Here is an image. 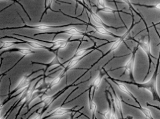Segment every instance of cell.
<instances>
[{"instance_id": "cell-1", "label": "cell", "mask_w": 160, "mask_h": 119, "mask_svg": "<svg viewBox=\"0 0 160 119\" xmlns=\"http://www.w3.org/2000/svg\"><path fill=\"white\" fill-rule=\"evenodd\" d=\"M160 52H159V57L157 59V63L156 65V68L155 70L151 77V78L148 81H147L145 82H143L142 83H138L136 82L135 81H126V80H119V79L114 78L113 79L115 80L120 82H122L124 84H127L129 85H133L137 87L138 89H145L146 90H148L149 92L151 94L152 99L154 101H158L160 103V96L159 95L158 91V88H157V78L158 76V70L159 67V64H160Z\"/></svg>"}, {"instance_id": "cell-2", "label": "cell", "mask_w": 160, "mask_h": 119, "mask_svg": "<svg viewBox=\"0 0 160 119\" xmlns=\"http://www.w3.org/2000/svg\"><path fill=\"white\" fill-rule=\"evenodd\" d=\"M131 16H132V23H131V26H130V28H129V29H128V30H127V31L124 34H122V35H121V37L120 38H117V39H116V40H115V41H113V43H112V46H111V47H110V48L108 50V51L106 52V53H105V54H104L103 55H102V56L96 61V62H95L94 64H92L91 66H90V67L88 68V69H86L85 70H86V71L85 72H84L83 73V75H82L81 76H80L79 77H78L76 80H74V82H73V84H75L79 80V79H81L84 75H85L95 65H96L102 59H103L104 57H106V56H108V55H109L110 53H112V52H113V51H115V50H116L120 46H121V45L122 43H125V45L127 46V47L129 49V50H131L128 47V45H127V44L125 43V40L126 39L128 38V36H129V33H130V32L131 31V30L133 29V28L135 27V25H136L137 24H138V23H140V21H141V20L140 21H138V22H135V19H134V16H133V14H132V11H131Z\"/></svg>"}, {"instance_id": "cell-3", "label": "cell", "mask_w": 160, "mask_h": 119, "mask_svg": "<svg viewBox=\"0 0 160 119\" xmlns=\"http://www.w3.org/2000/svg\"><path fill=\"white\" fill-rule=\"evenodd\" d=\"M128 40H132L133 42H135L137 43V45L143 50V52L146 54L147 57H148V62H149V68H148V73H147L143 81L144 82L145 80V79L147 78V77L148 76L151 70V64H153L154 65V63L152 62V59H158V58L155 57L151 53V36L150 34H148V41L145 40V36H143L142 38L137 39L133 37H129L128 38H127Z\"/></svg>"}, {"instance_id": "cell-4", "label": "cell", "mask_w": 160, "mask_h": 119, "mask_svg": "<svg viewBox=\"0 0 160 119\" xmlns=\"http://www.w3.org/2000/svg\"><path fill=\"white\" fill-rule=\"evenodd\" d=\"M20 17L21 18L22 21L24 23V26H19V27H12V28H2L1 30H18V29H23V28H28V29H32V30H36L38 31H48L51 30L55 29H58V28H63L65 27H68V26L71 25H88V23H75V24H63V25H47V24H38L36 25H28L24 22L21 16L19 14Z\"/></svg>"}, {"instance_id": "cell-5", "label": "cell", "mask_w": 160, "mask_h": 119, "mask_svg": "<svg viewBox=\"0 0 160 119\" xmlns=\"http://www.w3.org/2000/svg\"><path fill=\"white\" fill-rule=\"evenodd\" d=\"M43 70H44V69L38 70H37V71H33L32 73H31L29 74V75H24L22 76V78L21 79V80L19 81L18 85L16 86V87L14 90H12L11 92L10 91V85H11V80H10V79L9 78V81H10V87H9V91H8V98L6 99V100L8 99L12 96H13L14 94L17 93L18 92H20L21 90L24 89L25 88L28 87L32 84V82H33V81H35V80H37V78H39L40 77L44 76V74H42V75H40L36 76V77L34 78L30 79V77H31L33 75H34L35 73H37L38 71H43ZM6 100H5V101H6Z\"/></svg>"}, {"instance_id": "cell-6", "label": "cell", "mask_w": 160, "mask_h": 119, "mask_svg": "<svg viewBox=\"0 0 160 119\" xmlns=\"http://www.w3.org/2000/svg\"><path fill=\"white\" fill-rule=\"evenodd\" d=\"M139 47L137 45L136 47L134 48L132 51H131V56L130 57V58L129 59V60L126 62V63L123 66H121V67H118L116 68L115 69H111L110 70L108 71H115L117 70H119V69H124V73L121 75L120 77L122 76L123 75H124L126 73H128V75L129 76V78L131 79V81H133L135 82V77H134V68H135V59H136V54L138 50Z\"/></svg>"}, {"instance_id": "cell-7", "label": "cell", "mask_w": 160, "mask_h": 119, "mask_svg": "<svg viewBox=\"0 0 160 119\" xmlns=\"http://www.w3.org/2000/svg\"><path fill=\"white\" fill-rule=\"evenodd\" d=\"M92 33L91 31L89 33H87V32H83V31H80L78 30H77L75 28H71L68 30H61V31H48V32H42V33H36L34 34L33 36H37V35H41V34H54L55 36L53 37L52 39H55V36L58 34H69L71 36H87L90 38L92 39V38H94L96 39H101V40H104L106 42H108V40H106V39H102L98 38H96L92 36H90L88 34V33Z\"/></svg>"}, {"instance_id": "cell-8", "label": "cell", "mask_w": 160, "mask_h": 119, "mask_svg": "<svg viewBox=\"0 0 160 119\" xmlns=\"http://www.w3.org/2000/svg\"><path fill=\"white\" fill-rule=\"evenodd\" d=\"M31 64H40V65L45 66H46V68L44 69V70H43V71H44L43 84H47L46 83V78L47 77H49L52 74L55 73V72H57V71H59V70H57V71H56L54 72V73H51V74H49V75H46V73H47L48 70H49V68L50 67L54 66H58L63 67L62 63L60 62V60L59 57H58V51H57L56 53H55V57L52 58V59L51 60V61L49 62V63H42V62H38L32 61Z\"/></svg>"}, {"instance_id": "cell-9", "label": "cell", "mask_w": 160, "mask_h": 119, "mask_svg": "<svg viewBox=\"0 0 160 119\" xmlns=\"http://www.w3.org/2000/svg\"><path fill=\"white\" fill-rule=\"evenodd\" d=\"M104 92H105L106 100H107V101L108 103V109L103 113L99 112V113L100 115H102L105 118H108V119L118 118L116 112H115L113 110V103H114L113 96H112L110 90L107 89L105 90Z\"/></svg>"}, {"instance_id": "cell-10", "label": "cell", "mask_w": 160, "mask_h": 119, "mask_svg": "<svg viewBox=\"0 0 160 119\" xmlns=\"http://www.w3.org/2000/svg\"><path fill=\"white\" fill-rule=\"evenodd\" d=\"M104 71V73H105V74H106V75L107 76V77H108V79H110V80H112V82H113L117 86V87L118 88V89L121 90V91H122V92H124V93H125L126 94H127L128 96H129L130 98H131L133 100H134L138 104V106H141V104H140V102L138 101V99H137V98L132 94V92L128 89V87L126 85H124V83H122V82H117V81H116V80H115L114 79H113V77H112L109 74H108V71H106L105 69H104V68H101Z\"/></svg>"}, {"instance_id": "cell-11", "label": "cell", "mask_w": 160, "mask_h": 119, "mask_svg": "<svg viewBox=\"0 0 160 119\" xmlns=\"http://www.w3.org/2000/svg\"><path fill=\"white\" fill-rule=\"evenodd\" d=\"M79 106H76V107H74L73 108H62V107L57 108V109H55V110H53L51 112V113H49V115H48L47 116L44 117L43 118L46 119V118H48L50 117H62L64 115L66 114H69V113H77V112H79L80 110H82L83 109L84 107H82V108H80L79 110H74V109L76 108H78Z\"/></svg>"}, {"instance_id": "cell-12", "label": "cell", "mask_w": 160, "mask_h": 119, "mask_svg": "<svg viewBox=\"0 0 160 119\" xmlns=\"http://www.w3.org/2000/svg\"><path fill=\"white\" fill-rule=\"evenodd\" d=\"M12 38L16 39V40L18 41H22L24 42V43H26L28 44V45H30V47H32L33 48H36V49H44V50H48L49 52H52L53 53H56L57 52V50H56L55 49H52L51 47H48L44 45H42L41 43H38L37 42H32V41H27V40H23L22 39L16 38V37H14V36H5L4 37H2L1 39H3V38Z\"/></svg>"}, {"instance_id": "cell-13", "label": "cell", "mask_w": 160, "mask_h": 119, "mask_svg": "<svg viewBox=\"0 0 160 119\" xmlns=\"http://www.w3.org/2000/svg\"><path fill=\"white\" fill-rule=\"evenodd\" d=\"M105 82H106V84H108L110 86V87L111 88V89L112 90V92H113V99H114V103H115V107L117 109L118 112L120 113V115H121V118H124V114H123V110H122V100H121V99H120L118 96V95L117 94L116 92L114 89V88L113 87V86L112 85V84L108 82L107 81V80H106V78L104 79Z\"/></svg>"}, {"instance_id": "cell-14", "label": "cell", "mask_w": 160, "mask_h": 119, "mask_svg": "<svg viewBox=\"0 0 160 119\" xmlns=\"http://www.w3.org/2000/svg\"><path fill=\"white\" fill-rule=\"evenodd\" d=\"M88 11L90 12V16L92 18V19L94 20L97 24H98L99 25H101V26H103V27L107 28V29H114V30H118V29H121V28H127L126 27V26H121V27H117V28H115V27H113V26H110L106 24V23H104V22L102 20V19L98 16V14H96V13L94 12L92 10H91L90 9L88 8Z\"/></svg>"}, {"instance_id": "cell-15", "label": "cell", "mask_w": 160, "mask_h": 119, "mask_svg": "<svg viewBox=\"0 0 160 119\" xmlns=\"http://www.w3.org/2000/svg\"><path fill=\"white\" fill-rule=\"evenodd\" d=\"M94 50H92L88 52L87 53V54H86L85 55L83 56L82 57L75 58V59H72L71 61H70L69 62V64H68V65H67L64 68V70H63V72L62 73V75H63V76H65V74H67V73H68V71L69 70H71V69L73 68L74 66H76L80 61H82V59H83L85 57H87V56H88L89 54H90L91 53H92V52H94Z\"/></svg>"}, {"instance_id": "cell-16", "label": "cell", "mask_w": 160, "mask_h": 119, "mask_svg": "<svg viewBox=\"0 0 160 119\" xmlns=\"http://www.w3.org/2000/svg\"><path fill=\"white\" fill-rule=\"evenodd\" d=\"M88 25H90L91 27H92L93 28H94L96 30V32H97V33H99V34H101L102 35L110 36H112V37H114V38H118L121 37V36L117 35V34L113 33L112 32L108 31L107 30V28L103 27V26L94 25L93 24L90 23V22H89V23H88Z\"/></svg>"}, {"instance_id": "cell-17", "label": "cell", "mask_w": 160, "mask_h": 119, "mask_svg": "<svg viewBox=\"0 0 160 119\" xmlns=\"http://www.w3.org/2000/svg\"><path fill=\"white\" fill-rule=\"evenodd\" d=\"M10 52H19L22 55L28 56L31 54H33L37 53V52H35L33 50H31L28 48H8L6 50H4L3 52H1V56L5 54V53H10Z\"/></svg>"}, {"instance_id": "cell-18", "label": "cell", "mask_w": 160, "mask_h": 119, "mask_svg": "<svg viewBox=\"0 0 160 119\" xmlns=\"http://www.w3.org/2000/svg\"><path fill=\"white\" fill-rule=\"evenodd\" d=\"M92 84L88 87V106L89 109L92 114V118H96V112H97V104L94 103V99L92 97Z\"/></svg>"}, {"instance_id": "cell-19", "label": "cell", "mask_w": 160, "mask_h": 119, "mask_svg": "<svg viewBox=\"0 0 160 119\" xmlns=\"http://www.w3.org/2000/svg\"><path fill=\"white\" fill-rule=\"evenodd\" d=\"M102 70L101 69V70L99 71V74L98 75V76L95 78V80L93 81V83L92 84V87H93V92H92V97L93 99H94V96H95V94H96V92L99 89V87L101 85L102 80V78L104 77V76L106 75L104 72H102Z\"/></svg>"}, {"instance_id": "cell-20", "label": "cell", "mask_w": 160, "mask_h": 119, "mask_svg": "<svg viewBox=\"0 0 160 119\" xmlns=\"http://www.w3.org/2000/svg\"><path fill=\"white\" fill-rule=\"evenodd\" d=\"M122 100V102L124 103L125 104L129 106V107H132V108H135L136 109H138L139 110H140L142 112V113L143 114V115L145 116V118H150V119H152L154 118L152 117V113L150 111L149 109L148 108H143L142 107V106H139V107H137V106L135 105H133V104H129L127 102H126L124 100H123L122 99H121Z\"/></svg>"}, {"instance_id": "cell-21", "label": "cell", "mask_w": 160, "mask_h": 119, "mask_svg": "<svg viewBox=\"0 0 160 119\" xmlns=\"http://www.w3.org/2000/svg\"><path fill=\"white\" fill-rule=\"evenodd\" d=\"M122 2L123 3H126L128 6V7H129V10H130V11H134V12H135V14H137V15H138L140 17V20H142L143 21V22H144V24H145V30H147V31H148V34H150V33H149V27H148V24H147V23H146V22H145V19H144V18L142 17V16L140 14V13L138 12V11H137V10L134 8V7H133L132 5V3H131V2H130V0H122Z\"/></svg>"}, {"instance_id": "cell-22", "label": "cell", "mask_w": 160, "mask_h": 119, "mask_svg": "<svg viewBox=\"0 0 160 119\" xmlns=\"http://www.w3.org/2000/svg\"><path fill=\"white\" fill-rule=\"evenodd\" d=\"M97 12H99V11H102V12H104V13H107V14H112L113 15L115 14V13H118V14H120L121 12H122L124 13V14H129L124 11H123L122 10H115V9H113L110 7H106L105 6L103 8H98L97 9Z\"/></svg>"}, {"instance_id": "cell-23", "label": "cell", "mask_w": 160, "mask_h": 119, "mask_svg": "<svg viewBox=\"0 0 160 119\" xmlns=\"http://www.w3.org/2000/svg\"><path fill=\"white\" fill-rule=\"evenodd\" d=\"M63 77H64V76L62 75V73H60L54 79H52V80L51 81V82L49 83L47 88L45 89V91L48 92L49 90H51L53 87L57 85L60 82Z\"/></svg>"}, {"instance_id": "cell-24", "label": "cell", "mask_w": 160, "mask_h": 119, "mask_svg": "<svg viewBox=\"0 0 160 119\" xmlns=\"http://www.w3.org/2000/svg\"><path fill=\"white\" fill-rule=\"evenodd\" d=\"M2 46L0 47V50H2L3 49L6 50L8 49L14 45H19V44H22L24 43V42L22 41H19V42H13V41H5V42H2Z\"/></svg>"}, {"instance_id": "cell-25", "label": "cell", "mask_w": 160, "mask_h": 119, "mask_svg": "<svg viewBox=\"0 0 160 119\" xmlns=\"http://www.w3.org/2000/svg\"><path fill=\"white\" fill-rule=\"evenodd\" d=\"M133 5H136V6H140V7H145L148 8H153V9H156V10H160V3H157L154 5H143V4H140V3H132Z\"/></svg>"}, {"instance_id": "cell-26", "label": "cell", "mask_w": 160, "mask_h": 119, "mask_svg": "<svg viewBox=\"0 0 160 119\" xmlns=\"http://www.w3.org/2000/svg\"><path fill=\"white\" fill-rule=\"evenodd\" d=\"M13 35H15V36H22L24 38H29L30 39H33V40H35L37 42H43V43H49V44H52L53 45L54 44V41H52V42H48V41H46V40H43V39H35V38H33L32 37H29L27 36H25V35H22V34H16V33H13Z\"/></svg>"}, {"instance_id": "cell-27", "label": "cell", "mask_w": 160, "mask_h": 119, "mask_svg": "<svg viewBox=\"0 0 160 119\" xmlns=\"http://www.w3.org/2000/svg\"><path fill=\"white\" fill-rule=\"evenodd\" d=\"M99 8H103L106 6V0H98Z\"/></svg>"}, {"instance_id": "cell-28", "label": "cell", "mask_w": 160, "mask_h": 119, "mask_svg": "<svg viewBox=\"0 0 160 119\" xmlns=\"http://www.w3.org/2000/svg\"><path fill=\"white\" fill-rule=\"evenodd\" d=\"M12 1H14V2H16V3H18V4H19V5H20V6H21V7H22V9H23V10H24V12H25V13H26V15H27V16H28V18H29V19H30V21H31V18H30V16H29V15H28V13H27V12H26V10H25V9H24V7H23V6H22V4H21V3H20V2H18V0H12Z\"/></svg>"}, {"instance_id": "cell-29", "label": "cell", "mask_w": 160, "mask_h": 119, "mask_svg": "<svg viewBox=\"0 0 160 119\" xmlns=\"http://www.w3.org/2000/svg\"><path fill=\"white\" fill-rule=\"evenodd\" d=\"M146 105L148 106V107H150L155 108H156L157 110H159V111H160V107H159L158 106H156V105H153V104H149L148 102H146Z\"/></svg>"}, {"instance_id": "cell-30", "label": "cell", "mask_w": 160, "mask_h": 119, "mask_svg": "<svg viewBox=\"0 0 160 119\" xmlns=\"http://www.w3.org/2000/svg\"><path fill=\"white\" fill-rule=\"evenodd\" d=\"M80 1H81V2L82 3V4L86 7V10H88V7H87V3H86V2H85V0H80Z\"/></svg>"}, {"instance_id": "cell-31", "label": "cell", "mask_w": 160, "mask_h": 119, "mask_svg": "<svg viewBox=\"0 0 160 119\" xmlns=\"http://www.w3.org/2000/svg\"><path fill=\"white\" fill-rule=\"evenodd\" d=\"M152 24H153V25H154L155 26H156V25H159V24H160V22H158V23H156V24H154V23H152Z\"/></svg>"}]
</instances>
